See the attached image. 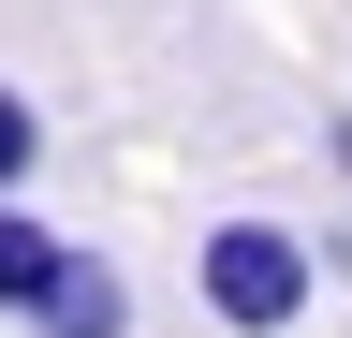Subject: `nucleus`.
I'll return each mask as SVG.
<instances>
[{
	"label": "nucleus",
	"mask_w": 352,
	"mask_h": 338,
	"mask_svg": "<svg viewBox=\"0 0 352 338\" xmlns=\"http://www.w3.org/2000/svg\"><path fill=\"white\" fill-rule=\"evenodd\" d=\"M191 294H206L220 338H294L308 309H323V235H294V221H264V206H235V221L191 235Z\"/></svg>",
	"instance_id": "f257e3e1"
},
{
	"label": "nucleus",
	"mask_w": 352,
	"mask_h": 338,
	"mask_svg": "<svg viewBox=\"0 0 352 338\" xmlns=\"http://www.w3.org/2000/svg\"><path fill=\"white\" fill-rule=\"evenodd\" d=\"M30 338H132V279H118V250H59V279H44V309H30Z\"/></svg>",
	"instance_id": "f03ea898"
},
{
	"label": "nucleus",
	"mask_w": 352,
	"mask_h": 338,
	"mask_svg": "<svg viewBox=\"0 0 352 338\" xmlns=\"http://www.w3.org/2000/svg\"><path fill=\"white\" fill-rule=\"evenodd\" d=\"M59 250H74V235L44 221L30 191H0V324H30V309H44V279H59Z\"/></svg>",
	"instance_id": "7ed1b4c3"
},
{
	"label": "nucleus",
	"mask_w": 352,
	"mask_h": 338,
	"mask_svg": "<svg viewBox=\"0 0 352 338\" xmlns=\"http://www.w3.org/2000/svg\"><path fill=\"white\" fill-rule=\"evenodd\" d=\"M30 162H44V103L0 89V191H30Z\"/></svg>",
	"instance_id": "20e7f679"
}]
</instances>
